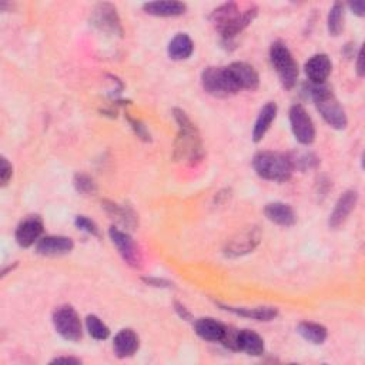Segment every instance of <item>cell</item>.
<instances>
[{"label":"cell","mask_w":365,"mask_h":365,"mask_svg":"<svg viewBox=\"0 0 365 365\" xmlns=\"http://www.w3.org/2000/svg\"><path fill=\"white\" fill-rule=\"evenodd\" d=\"M174 120L178 126V133L174 142V160L181 163L194 166L203 160V143L201 135L196 124L181 109L173 110Z\"/></svg>","instance_id":"obj_1"},{"label":"cell","mask_w":365,"mask_h":365,"mask_svg":"<svg viewBox=\"0 0 365 365\" xmlns=\"http://www.w3.org/2000/svg\"><path fill=\"white\" fill-rule=\"evenodd\" d=\"M257 12L259 9L254 5L241 12L237 3H224L212 13L210 20L217 32L228 40L240 35L254 20Z\"/></svg>","instance_id":"obj_2"},{"label":"cell","mask_w":365,"mask_h":365,"mask_svg":"<svg viewBox=\"0 0 365 365\" xmlns=\"http://www.w3.org/2000/svg\"><path fill=\"white\" fill-rule=\"evenodd\" d=\"M256 173L270 181H287L294 173L291 160L287 154L277 151H259L253 158Z\"/></svg>","instance_id":"obj_3"},{"label":"cell","mask_w":365,"mask_h":365,"mask_svg":"<svg viewBox=\"0 0 365 365\" xmlns=\"http://www.w3.org/2000/svg\"><path fill=\"white\" fill-rule=\"evenodd\" d=\"M311 97L315 103L317 110L321 114L323 119L335 130L346 129L348 124L346 110L342 109L333 90L324 84L315 86L311 91Z\"/></svg>","instance_id":"obj_4"},{"label":"cell","mask_w":365,"mask_h":365,"mask_svg":"<svg viewBox=\"0 0 365 365\" xmlns=\"http://www.w3.org/2000/svg\"><path fill=\"white\" fill-rule=\"evenodd\" d=\"M270 60L274 71L280 77L281 84L287 90H291L299 80V64L294 60L287 46L281 41L272 43L270 49Z\"/></svg>","instance_id":"obj_5"},{"label":"cell","mask_w":365,"mask_h":365,"mask_svg":"<svg viewBox=\"0 0 365 365\" xmlns=\"http://www.w3.org/2000/svg\"><path fill=\"white\" fill-rule=\"evenodd\" d=\"M201 84L203 88L214 97H228L240 91L227 67L205 68L201 75Z\"/></svg>","instance_id":"obj_6"},{"label":"cell","mask_w":365,"mask_h":365,"mask_svg":"<svg viewBox=\"0 0 365 365\" xmlns=\"http://www.w3.org/2000/svg\"><path fill=\"white\" fill-rule=\"evenodd\" d=\"M53 324L60 337L71 342H77L82 339L83 330L80 317L76 310L71 306L59 307L53 314Z\"/></svg>","instance_id":"obj_7"},{"label":"cell","mask_w":365,"mask_h":365,"mask_svg":"<svg viewBox=\"0 0 365 365\" xmlns=\"http://www.w3.org/2000/svg\"><path fill=\"white\" fill-rule=\"evenodd\" d=\"M91 25L97 28L99 30L113 35V36H122L123 35V28L122 21L118 15L116 8L111 3H99L95 6V9L91 10L90 16Z\"/></svg>","instance_id":"obj_8"},{"label":"cell","mask_w":365,"mask_h":365,"mask_svg":"<svg viewBox=\"0 0 365 365\" xmlns=\"http://www.w3.org/2000/svg\"><path fill=\"white\" fill-rule=\"evenodd\" d=\"M260 240H261V233L259 230V227L244 228L243 232L237 233L232 240L227 241L224 254L230 259L245 256L260 244Z\"/></svg>","instance_id":"obj_9"},{"label":"cell","mask_w":365,"mask_h":365,"mask_svg":"<svg viewBox=\"0 0 365 365\" xmlns=\"http://www.w3.org/2000/svg\"><path fill=\"white\" fill-rule=\"evenodd\" d=\"M290 123L297 142L310 146L315 140L314 123L301 104H294L290 109Z\"/></svg>","instance_id":"obj_10"},{"label":"cell","mask_w":365,"mask_h":365,"mask_svg":"<svg viewBox=\"0 0 365 365\" xmlns=\"http://www.w3.org/2000/svg\"><path fill=\"white\" fill-rule=\"evenodd\" d=\"M109 236H110L113 244L118 247L123 260L129 265H131L134 268L142 267V263H143L142 251L139 250V247L135 245V243L133 241V238L127 233L119 230V228H116V227H110Z\"/></svg>","instance_id":"obj_11"},{"label":"cell","mask_w":365,"mask_h":365,"mask_svg":"<svg viewBox=\"0 0 365 365\" xmlns=\"http://www.w3.org/2000/svg\"><path fill=\"white\" fill-rule=\"evenodd\" d=\"M233 80L236 82L240 90H257L260 86V77L256 72V68L244 62H234L230 66H227Z\"/></svg>","instance_id":"obj_12"},{"label":"cell","mask_w":365,"mask_h":365,"mask_svg":"<svg viewBox=\"0 0 365 365\" xmlns=\"http://www.w3.org/2000/svg\"><path fill=\"white\" fill-rule=\"evenodd\" d=\"M358 201V193L355 190H348L342 194L335 203V207L328 218V225L333 230H337L342 224L347 221L353 210L355 209Z\"/></svg>","instance_id":"obj_13"},{"label":"cell","mask_w":365,"mask_h":365,"mask_svg":"<svg viewBox=\"0 0 365 365\" xmlns=\"http://www.w3.org/2000/svg\"><path fill=\"white\" fill-rule=\"evenodd\" d=\"M41 233H43V220L39 216H30L17 225L16 241L20 247L29 248L40 240Z\"/></svg>","instance_id":"obj_14"},{"label":"cell","mask_w":365,"mask_h":365,"mask_svg":"<svg viewBox=\"0 0 365 365\" xmlns=\"http://www.w3.org/2000/svg\"><path fill=\"white\" fill-rule=\"evenodd\" d=\"M75 243L72 238L63 236H48L36 243V253L46 257H56L71 253Z\"/></svg>","instance_id":"obj_15"},{"label":"cell","mask_w":365,"mask_h":365,"mask_svg":"<svg viewBox=\"0 0 365 365\" xmlns=\"http://www.w3.org/2000/svg\"><path fill=\"white\" fill-rule=\"evenodd\" d=\"M304 68H306L307 77L314 84L319 86V84H324L326 80L330 77L331 71H333V63L327 55L319 53L308 59Z\"/></svg>","instance_id":"obj_16"},{"label":"cell","mask_w":365,"mask_h":365,"mask_svg":"<svg viewBox=\"0 0 365 365\" xmlns=\"http://www.w3.org/2000/svg\"><path fill=\"white\" fill-rule=\"evenodd\" d=\"M264 214L271 223L281 227H292L297 221V216L291 205L281 201L268 203L264 207Z\"/></svg>","instance_id":"obj_17"},{"label":"cell","mask_w":365,"mask_h":365,"mask_svg":"<svg viewBox=\"0 0 365 365\" xmlns=\"http://www.w3.org/2000/svg\"><path fill=\"white\" fill-rule=\"evenodd\" d=\"M140 346V341L137 334L133 330H122L116 334L113 341V348L114 353L119 358H127L135 354V351L139 350Z\"/></svg>","instance_id":"obj_18"},{"label":"cell","mask_w":365,"mask_h":365,"mask_svg":"<svg viewBox=\"0 0 365 365\" xmlns=\"http://www.w3.org/2000/svg\"><path fill=\"white\" fill-rule=\"evenodd\" d=\"M196 334L210 342H221L224 333H225V326L221 324L220 321L214 318H200L194 324Z\"/></svg>","instance_id":"obj_19"},{"label":"cell","mask_w":365,"mask_h":365,"mask_svg":"<svg viewBox=\"0 0 365 365\" xmlns=\"http://www.w3.org/2000/svg\"><path fill=\"white\" fill-rule=\"evenodd\" d=\"M237 351H243L247 355L260 357L264 353V341L254 331L240 330L237 337Z\"/></svg>","instance_id":"obj_20"},{"label":"cell","mask_w":365,"mask_h":365,"mask_svg":"<svg viewBox=\"0 0 365 365\" xmlns=\"http://www.w3.org/2000/svg\"><path fill=\"white\" fill-rule=\"evenodd\" d=\"M276 116H277V104L274 103V102L267 103L261 109L259 118L256 120L254 129H253V140H254V143H259V142H261L264 139V135L268 131V129L271 127L272 122L276 120Z\"/></svg>","instance_id":"obj_21"},{"label":"cell","mask_w":365,"mask_h":365,"mask_svg":"<svg viewBox=\"0 0 365 365\" xmlns=\"http://www.w3.org/2000/svg\"><path fill=\"white\" fill-rule=\"evenodd\" d=\"M167 52L173 60H186L194 52V43L189 35L178 33L169 43Z\"/></svg>","instance_id":"obj_22"},{"label":"cell","mask_w":365,"mask_h":365,"mask_svg":"<svg viewBox=\"0 0 365 365\" xmlns=\"http://www.w3.org/2000/svg\"><path fill=\"white\" fill-rule=\"evenodd\" d=\"M146 13L157 17H176L186 13L187 6L181 2H149L143 5Z\"/></svg>","instance_id":"obj_23"},{"label":"cell","mask_w":365,"mask_h":365,"mask_svg":"<svg viewBox=\"0 0 365 365\" xmlns=\"http://www.w3.org/2000/svg\"><path fill=\"white\" fill-rule=\"evenodd\" d=\"M224 310L230 311L233 314L256 319V321H271V319L276 318L279 315L277 308L274 307H254V308H248V307H223Z\"/></svg>","instance_id":"obj_24"},{"label":"cell","mask_w":365,"mask_h":365,"mask_svg":"<svg viewBox=\"0 0 365 365\" xmlns=\"http://www.w3.org/2000/svg\"><path fill=\"white\" fill-rule=\"evenodd\" d=\"M299 334L311 344L315 346H321L326 342L328 333L327 328L321 324H317V323H310V321H304L299 324Z\"/></svg>","instance_id":"obj_25"},{"label":"cell","mask_w":365,"mask_h":365,"mask_svg":"<svg viewBox=\"0 0 365 365\" xmlns=\"http://www.w3.org/2000/svg\"><path fill=\"white\" fill-rule=\"evenodd\" d=\"M346 6L341 2H335L330 9L328 19H327V28L331 36H339L344 30V19H346Z\"/></svg>","instance_id":"obj_26"},{"label":"cell","mask_w":365,"mask_h":365,"mask_svg":"<svg viewBox=\"0 0 365 365\" xmlns=\"http://www.w3.org/2000/svg\"><path fill=\"white\" fill-rule=\"evenodd\" d=\"M104 209L111 216V218H116L123 225L130 227V228H134L135 227L137 216L133 213L131 209L122 207V205L113 204V203H104Z\"/></svg>","instance_id":"obj_27"},{"label":"cell","mask_w":365,"mask_h":365,"mask_svg":"<svg viewBox=\"0 0 365 365\" xmlns=\"http://www.w3.org/2000/svg\"><path fill=\"white\" fill-rule=\"evenodd\" d=\"M291 160V165L294 167V170H310V169H315L319 163V160L312 154V153H295V154H290L288 156Z\"/></svg>","instance_id":"obj_28"},{"label":"cell","mask_w":365,"mask_h":365,"mask_svg":"<svg viewBox=\"0 0 365 365\" xmlns=\"http://www.w3.org/2000/svg\"><path fill=\"white\" fill-rule=\"evenodd\" d=\"M86 327H87L88 334L95 339L103 341V339H107V337L110 335L109 327L96 315H88L86 318Z\"/></svg>","instance_id":"obj_29"},{"label":"cell","mask_w":365,"mask_h":365,"mask_svg":"<svg viewBox=\"0 0 365 365\" xmlns=\"http://www.w3.org/2000/svg\"><path fill=\"white\" fill-rule=\"evenodd\" d=\"M73 182H75L76 190H77L80 194H83V196L95 194L96 190H97V186H96L95 180L91 178L90 176H87V174H83V173L76 174Z\"/></svg>","instance_id":"obj_30"},{"label":"cell","mask_w":365,"mask_h":365,"mask_svg":"<svg viewBox=\"0 0 365 365\" xmlns=\"http://www.w3.org/2000/svg\"><path fill=\"white\" fill-rule=\"evenodd\" d=\"M75 224H76L77 228H80V230H83V232H86V233H88V234H91V236H96V237L100 236V232H99L97 224H96L95 221H91L90 218L84 217V216H77Z\"/></svg>","instance_id":"obj_31"},{"label":"cell","mask_w":365,"mask_h":365,"mask_svg":"<svg viewBox=\"0 0 365 365\" xmlns=\"http://www.w3.org/2000/svg\"><path fill=\"white\" fill-rule=\"evenodd\" d=\"M13 169L12 165L8 162L6 157H2V169H0V181H2V186H8L9 180L12 178Z\"/></svg>","instance_id":"obj_32"},{"label":"cell","mask_w":365,"mask_h":365,"mask_svg":"<svg viewBox=\"0 0 365 365\" xmlns=\"http://www.w3.org/2000/svg\"><path fill=\"white\" fill-rule=\"evenodd\" d=\"M129 120H130V123H131V126H133L134 131L137 133V135H140L143 140H150V134L147 133L146 127H144V126H143L140 122L133 120V119H129Z\"/></svg>","instance_id":"obj_33"},{"label":"cell","mask_w":365,"mask_h":365,"mask_svg":"<svg viewBox=\"0 0 365 365\" xmlns=\"http://www.w3.org/2000/svg\"><path fill=\"white\" fill-rule=\"evenodd\" d=\"M350 8L359 17H362L365 15V2H362V0H358V2H354V3H350Z\"/></svg>","instance_id":"obj_34"},{"label":"cell","mask_w":365,"mask_h":365,"mask_svg":"<svg viewBox=\"0 0 365 365\" xmlns=\"http://www.w3.org/2000/svg\"><path fill=\"white\" fill-rule=\"evenodd\" d=\"M357 73L359 77L364 76V52L359 49L358 56H357Z\"/></svg>","instance_id":"obj_35"},{"label":"cell","mask_w":365,"mask_h":365,"mask_svg":"<svg viewBox=\"0 0 365 365\" xmlns=\"http://www.w3.org/2000/svg\"><path fill=\"white\" fill-rule=\"evenodd\" d=\"M82 361L77 359V358H72V357H60V358H56L52 361V364H80Z\"/></svg>","instance_id":"obj_36"},{"label":"cell","mask_w":365,"mask_h":365,"mask_svg":"<svg viewBox=\"0 0 365 365\" xmlns=\"http://www.w3.org/2000/svg\"><path fill=\"white\" fill-rule=\"evenodd\" d=\"M176 310L178 311V314H180V317H182V318H185V319H189V318H191V315H190V312L185 308V307H182L181 304H178V303H176Z\"/></svg>","instance_id":"obj_37"}]
</instances>
